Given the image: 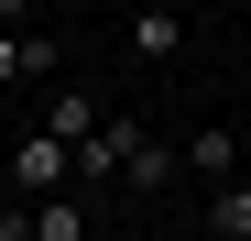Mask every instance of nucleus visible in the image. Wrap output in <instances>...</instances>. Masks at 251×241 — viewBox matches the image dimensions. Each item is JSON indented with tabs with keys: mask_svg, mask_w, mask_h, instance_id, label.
<instances>
[{
	"mask_svg": "<svg viewBox=\"0 0 251 241\" xmlns=\"http://www.w3.org/2000/svg\"><path fill=\"white\" fill-rule=\"evenodd\" d=\"M76 186V143L66 132H22L11 143V197H66Z\"/></svg>",
	"mask_w": 251,
	"mask_h": 241,
	"instance_id": "nucleus-1",
	"label": "nucleus"
},
{
	"mask_svg": "<svg viewBox=\"0 0 251 241\" xmlns=\"http://www.w3.org/2000/svg\"><path fill=\"white\" fill-rule=\"evenodd\" d=\"M131 55L142 66H175L186 55V0H142V11H131Z\"/></svg>",
	"mask_w": 251,
	"mask_h": 241,
	"instance_id": "nucleus-2",
	"label": "nucleus"
},
{
	"mask_svg": "<svg viewBox=\"0 0 251 241\" xmlns=\"http://www.w3.org/2000/svg\"><path fill=\"white\" fill-rule=\"evenodd\" d=\"M175 176H186V153H175V143H153L142 120H131V153H120V186H131V197H153V186H175Z\"/></svg>",
	"mask_w": 251,
	"mask_h": 241,
	"instance_id": "nucleus-3",
	"label": "nucleus"
},
{
	"mask_svg": "<svg viewBox=\"0 0 251 241\" xmlns=\"http://www.w3.org/2000/svg\"><path fill=\"white\" fill-rule=\"evenodd\" d=\"M186 176H207V186H229V176H240V132H229V120L186 132Z\"/></svg>",
	"mask_w": 251,
	"mask_h": 241,
	"instance_id": "nucleus-4",
	"label": "nucleus"
},
{
	"mask_svg": "<svg viewBox=\"0 0 251 241\" xmlns=\"http://www.w3.org/2000/svg\"><path fill=\"white\" fill-rule=\"evenodd\" d=\"M88 230H99V209H88L76 186H66V197H33V241H88Z\"/></svg>",
	"mask_w": 251,
	"mask_h": 241,
	"instance_id": "nucleus-5",
	"label": "nucleus"
},
{
	"mask_svg": "<svg viewBox=\"0 0 251 241\" xmlns=\"http://www.w3.org/2000/svg\"><path fill=\"white\" fill-rule=\"evenodd\" d=\"M207 241H251V176L207 186Z\"/></svg>",
	"mask_w": 251,
	"mask_h": 241,
	"instance_id": "nucleus-6",
	"label": "nucleus"
},
{
	"mask_svg": "<svg viewBox=\"0 0 251 241\" xmlns=\"http://www.w3.org/2000/svg\"><path fill=\"white\" fill-rule=\"evenodd\" d=\"M44 132H66V143H99L109 120H99V99H88V88H55V120H44Z\"/></svg>",
	"mask_w": 251,
	"mask_h": 241,
	"instance_id": "nucleus-7",
	"label": "nucleus"
},
{
	"mask_svg": "<svg viewBox=\"0 0 251 241\" xmlns=\"http://www.w3.org/2000/svg\"><path fill=\"white\" fill-rule=\"evenodd\" d=\"M11 77H33V33H0V88Z\"/></svg>",
	"mask_w": 251,
	"mask_h": 241,
	"instance_id": "nucleus-8",
	"label": "nucleus"
},
{
	"mask_svg": "<svg viewBox=\"0 0 251 241\" xmlns=\"http://www.w3.org/2000/svg\"><path fill=\"white\" fill-rule=\"evenodd\" d=\"M44 22V0H0V33H33Z\"/></svg>",
	"mask_w": 251,
	"mask_h": 241,
	"instance_id": "nucleus-9",
	"label": "nucleus"
},
{
	"mask_svg": "<svg viewBox=\"0 0 251 241\" xmlns=\"http://www.w3.org/2000/svg\"><path fill=\"white\" fill-rule=\"evenodd\" d=\"M0 241H33V197H11V209H0Z\"/></svg>",
	"mask_w": 251,
	"mask_h": 241,
	"instance_id": "nucleus-10",
	"label": "nucleus"
}]
</instances>
